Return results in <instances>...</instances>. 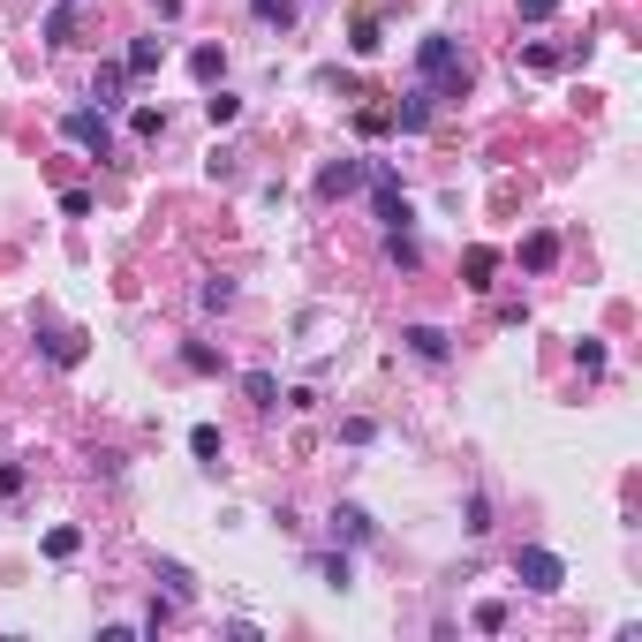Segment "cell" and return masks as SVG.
I'll return each instance as SVG.
<instances>
[{
	"label": "cell",
	"mask_w": 642,
	"mask_h": 642,
	"mask_svg": "<svg viewBox=\"0 0 642 642\" xmlns=\"http://www.w3.org/2000/svg\"><path fill=\"white\" fill-rule=\"evenodd\" d=\"M514 8H522V23H544V16L559 8V0H514Z\"/></svg>",
	"instance_id": "33"
},
{
	"label": "cell",
	"mask_w": 642,
	"mask_h": 642,
	"mask_svg": "<svg viewBox=\"0 0 642 642\" xmlns=\"http://www.w3.org/2000/svg\"><path fill=\"white\" fill-rule=\"evenodd\" d=\"M61 212L68 220H91V189H61Z\"/></svg>",
	"instance_id": "31"
},
{
	"label": "cell",
	"mask_w": 642,
	"mask_h": 642,
	"mask_svg": "<svg viewBox=\"0 0 642 642\" xmlns=\"http://www.w3.org/2000/svg\"><path fill=\"white\" fill-rule=\"evenodd\" d=\"M348 46L363 53V61H371V53L386 46V23H378V16H363V23H355V31H348Z\"/></svg>",
	"instance_id": "19"
},
{
	"label": "cell",
	"mask_w": 642,
	"mask_h": 642,
	"mask_svg": "<svg viewBox=\"0 0 642 642\" xmlns=\"http://www.w3.org/2000/svg\"><path fill=\"white\" fill-rule=\"evenodd\" d=\"M121 84H129V68H121V61H106L99 76H91V99H99V114H114V106H121Z\"/></svg>",
	"instance_id": "10"
},
{
	"label": "cell",
	"mask_w": 642,
	"mask_h": 642,
	"mask_svg": "<svg viewBox=\"0 0 642 642\" xmlns=\"http://www.w3.org/2000/svg\"><path fill=\"white\" fill-rule=\"evenodd\" d=\"M514 575H522V590L559 597V590H567V559L544 552V544H522V552H514Z\"/></svg>",
	"instance_id": "2"
},
{
	"label": "cell",
	"mask_w": 642,
	"mask_h": 642,
	"mask_svg": "<svg viewBox=\"0 0 642 642\" xmlns=\"http://www.w3.org/2000/svg\"><path fill=\"white\" fill-rule=\"evenodd\" d=\"M363 182H371V212H378V227H386V235H393V227H408V197H401V174H393V167H371Z\"/></svg>",
	"instance_id": "3"
},
{
	"label": "cell",
	"mask_w": 642,
	"mask_h": 642,
	"mask_svg": "<svg viewBox=\"0 0 642 642\" xmlns=\"http://www.w3.org/2000/svg\"><path fill=\"white\" fill-rule=\"evenodd\" d=\"M461 272H469V288H491V272H499V250H469V257H461Z\"/></svg>",
	"instance_id": "21"
},
{
	"label": "cell",
	"mask_w": 642,
	"mask_h": 642,
	"mask_svg": "<svg viewBox=\"0 0 642 642\" xmlns=\"http://www.w3.org/2000/svg\"><path fill=\"white\" fill-rule=\"evenodd\" d=\"M242 393H250L257 408H272V401H280V378H272V371H250V378H242Z\"/></svg>",
	"instance_id": "22"
},
{
	"label": "cell",
	"mask_w": 642,
	"mask_h": 642,
	"mask_svg": "<svg viewBox=\"0 0 642 642\" xmlns=\"http://www.w3.org/2000/svg\"><path fill=\"white\" fill-rule=\"evenodd\" d=\"M129 129H136V136H167V114H159V106H136Z\"/></svg>",
	"instance_id": "27"
},
{
	"label": "cell",
	"mask_w": 642,
	"mask_h": 642,
	"mask_svg": "<svg viewBox=\"0 0 642 642\" xmlns=\"http://www.w3.org/2000/svg\"><path fill=\"white\" fill-rule=\"evenodd\" d=\"M61 136H68V144H84V152H114V121H106L99 114V106H76V114H61Z\"/></svg>",
	"instance_id": "4"
},
{
	"label": "cell",
	"mask_w": 642,
	"mask_h": 642,
	"mask_svg": "<svg viewBox=\"0 0 642 642\" xmlns=\"http://www.w3.org/2000/svg\"><path fill=\"white\" fill-rule=\"evenodd\" d=\"M159 61H167V38H136V46L121 53V68H129V76H152Z\"/></svg>",
	"instance_id": "12"
},
{
	"label": "cell",
	"mask_w": 642,
	"mask_h": 642,
	"mask_svg": "<svg viewBox=\"0 0 642 642\" xmlns=\"http://www.w3.org/2000/svg\"><path fill=\"white\" fill-rule=\"evenodd\" d=\"M333 537H348V544H378V522L363 507H348V499H340L333 507Z\"/></svg>",
	"instance_id": "9"
},
{
	"label": "cell",
	"mask_w": 642,
	"mask_h": 642,
	"mask_svg": "<svg viewBox=\"0 0 642 642\" xmlns=\"http://www.w3.org/2000/svg\"><path fill=\"white\" fill-rule=\"evenodd\" d=\"M68 8H76V0H68Z\"/></svg>",
	"instance_id": "34"
},
{
	"label": "cell",
	"mask_w": 642,
	"mask_h": 642,
	"mask_svg": "<svg viewBox=\"0 0 642 642\" xmlns=\"http://www.w3.org/2000/svg\"><path fill=\"white\" fill-rule=\"evenodd\" d=\"M197 303H204V310H227V303H235V280H204Z\"/></svg>",
	"instance_id": "25"
},
{
	"label": "cell",
	"mask_w": 642,
	"mask_h": 642,
	"mask_svg": "<svg viewBox=\"0 0 642 642\" xmlns=\"http://www.w3.org/2000/svg\"><path fill=\"white\" fill-rule=\"evenodd\" d=\"M340 439H348V446H371L378 423H371V416H348V423H340Z\"/></svg>",
	"instance_id": "29"
},
{
	"label": "cell",
	"mask_w": 642,
	"mask_h": 642,
	"mask_svg": "<svg viewBox=\"0 0 642 642\" xmlns=\"http://www.w3.org/2000/svg\"><path fill=\"white\" fill-rule=\"evenodd\" d=\"M416 84L431 91V99H461L469 91V61H461V38H423L416 46Z\"/></svg>",
	"instance_id": "1"
},
{
	"label": "cell",
	"mask_w": 642,
	"mask_h": 642,
	"mask_svg": "<svg viewBox=\"0 0 642 642\" xmlns=\"http://www.w3.org/2000/svg\"><path fill=\"white\" fill-rule=\"evenodd\" d=\"M318 575H325V590H348V582H355V559L348 552H318Z\"/></svg>",
	"instance_id": "17"
},
{
	"label": "cell",
	"mask_w": 642,
	"mask_h": 642,
	"mask_svg": "<svg viewBox=\"0 0 642 642\" xmlns=\"http://www.w3.org/2000/svg\"><path fill=\"white\" fill-rule=\"evenodd\" d=\"M363 174H371L363 159H325L318 167V197H348V189H363Z\"/></svg>",
	"instance_id": "6"
},
{
	"label": "cell",
	"mask_w": 642,
	"mask_h": 642,
	"mask_svg": "<svg viewBox=\"0 0 642 642\" xmlns=\"http://www.w3.org/2000/svg\"><path fill=\"white\" fill-rule=\"evenodd\" d=\"M189 76H197V84H220V76H227V53L220 46H197V53H189Z\"/></svg>",
	"instance_id": "16"
},
{
	"label": "cell",
	"mask_w": 642,
	"mask_h": 642,
	"mask_svg": "<svg viewBox=\"0 0 642 642\" xmlns=\"http://www.w3.org/2000/svg\"><path fill=\"white\" fill-rule=\"evenodd\" d=\"M461 529H469V537H484V529H491V499H484V491H469V522H461Z\"/></svg>",
	"instance_id": "28"
},
{
	"label": "cell",
	"mask_w": 642,
	"mask_h": 642,
	"mask_svg": "<svg viewBox=\"0 0 642 642\" xmlns=\"http://www.w3.org/2000/svg\"><path fill=\"white\" fill-rule=\"evenodd\" d=\"M38 348H46V363H61V371H76V363H84V333H76V325H46V333H38Z\"/></svg>",
	"instance_id": "5"
},
{
	"label": "cell",
	"mask_w": 642,
	"mask_h": 642,
	"mask_svg": "<svg viewBox=\"0 0 642 642\" xmlns=\"http://www.w3.org/2000/svg\"><path fill=\"white\" fill-rule=\"evenodd\" d=\"M522 265H529V272H552V265H559V235H552V227H537V235L522 242Z\"/></svg>",
	"instance_id": "11"
},
{
	"label": "cell",
	"mask_w": 642,
	"mask_h": 642,
	"mask_svg": "<svg viewBox=\"0 0 642 642\" xmlns=\"http://www.w3.org/2000/svg\"><path fill=\"white\" fill-rule=\"evenodd\" d=\"M204 121H212V129H227V121H242V99L227 84H212V99H204Z\"/></svg>",
	"instance_id": "15"
},
{
	"label": "cell",
	"mask_w": 642,
	"mask_h": 642,
	"mask_svg": "<svg viewBox=\"0 0 642 642\" xmlns=\"http://www.w3.org/2000/svg\"><path fill=\"white\" fill-rule=\"evenodd\" d=\"M68 31H76V8H68V0H61V8H53V16H46V46H68Z\"/></svg>",
	"instance_id": "23"
},
{
	"label": "cell",
	"mask_w": 642,
	"mask_h": 642,
	"mask_svg": "<svg viewBox=\"0 0 642 642\" xmlns=\"http://www.w3.org/2000/svg\"><path fill=\"white\" fill-rule=\"evenodd\" d=\"M16 491H23V469H16V461H0V499H16Z\"/></svg>",
	"instance_id": "32"
},
{
	"label": "cell",
	"mask_w": 642,
	"mask_h": 642,
	"mask_svg": "<svg viewBox=\"0 0 642 642\" xmlns=\"http://www.w3.org/2000/svg\"><path fill=\"white\" fill-rule=\"evenodd\" d=\"M431 106H439V99H431V91H408V99L401 106H393V129H408V136H423V129H431Z\"/></svg>",
	"instance_id": "8"
},
{
	"label": "cell",
	"mask_w": 642,
	"mask_h": 642,
	"mask_svg": "<svg viewBox=\"0 0 642 642\" xmlns=\"http://www.w3.org/2000/svg\"><path fill=\"white\" fill-rule=\"evenodd\" d=\"M575 363H582L590 378H605V363H612V355H605V340H582V348H575Z\"/></svg>",
	"instance_id": "26"
},
{
	"label": "cell",
	"mask_w": 642,
	"mask_h": 642,
	"mask_svg": "<svg viewBox=\"0 0 642 642\" xmlns=\"http://www.w3.org/2000/svg\"><path fill=\"white\" fill-rule=\"evenodd\" d=\"M182 363H189V371H220V348H212V340H189Z\"/></svg>",
	"instance_id": "24"
},
{
	"label": "cell",
	"mask_w": 642,
	"mask_h": 642,
	"mask_svg": "<svg viewBox=\"0 0 642 642\" xmlns=\"http://www.w3.org/2000/svg\"><path fill=\"white\" fill-rule=\"evenodd\" d=\"M250 16L272 23V31H295V0H250Z\"/></svg>",
	"instance_id": "18"
},
{
	"label": "cell",
	"mask_w": 642,
	"mask_h": 642,
	"mask_svg": "<svg viewBox=\"0 0 642 642\" xmlns=\"http://www.w3.org/2000/svg\"><path fill=\"white\" fill-rule=\"evenodd\" d=\"M159 582H167V597H174V605H189V597H197V575H189L182 559H159Z\"/></svg>",
	"instance_id": "14"
},
{
	"label": "cell",
	"mask_w": 642,
	"mask_h": 642,
	"mask_svg": "<svg viewBox=\"0 0 642 642\" xmlns=\"http://www.w3.org/2000/svg\"><path fill=\"white\" fill-rule=\"evenodd\" d=\"M76 552H84V529H46V559H76Z\"/></svg>",
	"instance_id": "20"
},
{
	"label": "cell",
	"mask_w": 642,
	"mask_h": 642,
	"mask_svg": "<svg viewBox=\"0 0 642 642\" xmlns=\"http://www.w3.org/2000/svg\"><path fill=\"white\" fill-rule=\"evenodd\" d=\"M189 454H197L204 469H220V454H227V439H220V423H197V431H189Z\"/></svg>",
	"instance_id": "13"
},
{
	"label": "cell",
	"mask_w": 642,
	"mask_h": 642,
	"mask_svg": "<svg viewBox=\"0 0 642 642\" xmlns=\"http://www.w3.org/2000/svg\"><path fill=\"white\" fill-rule=\"evenodd\" d=\"M393 129V114H378V106H363V114H355V136H386Z\"/></svg>",
	"instance_id": "30"
},
{
	"label": "cell",
	"mask_w": 642,
	"mask_h": 642,
	"mask_svg": "<svg viewBox=\"0 0 642 642\" xmlns=\"http://www.w3.org/2000/svg\"><path fill=\"white\" fill-rule=\"evenodd\" d=\"M401 340H408V355H416V363H446V355H454V340H446L439 325H408Z\"/></svg>",
	"instance_id": "7"
}]
</instances>
